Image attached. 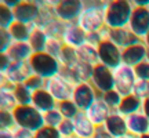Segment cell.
I'll return each instance as SVG.
<instances>
[{"mask_svg":"<svg viewBox=\"0 0 149 138\" xmlns=\"http://www.w3.org/2000/svg\"><path fill=\"white\" fill-rule=\"evenodd\" d=\"M0 138H14L13 130H0Z\"/></svg>","mask_w":149,"mask_h":138,"instance_id":"f907efd6","label":"cell"},{"mask_svg":"<svg viewBox=\"0 0 149 138\" xmlns=\"http://www.w3.org/2000/svg\"><path fill=\"white\" fill-rule=\"evenodd\" d=\"M74 137L76 138H93L95 133L97 126L91 122L86 112H79L77 116L73 119Z\"/></svg>","mask_w":149,"mask_h":138,"instance_id":"ac0fdd59","label":"cell"},{"mask_svg":"<svg viewBox=\"0 0 149 138\" xmlns=\"http://www.w3.org/2000/svg\"><path fill=\"white\" fill-rule=\"evenodd\" d=\"M57 104L58 102L55 101V98L46 89L37 90L32 94V105L42 113H46V112L51 111V109H55Z\"/></svg>","mask_w":149,"mask_h":138,"instance_id":"ffe728a7","label":"cell"},{"mask_svg":"<svg viewBox=\"0 0 149 138\" xmlns=\"http://www.w3.org/2000/svg\"><path fill=\"white\" fill-rule=\"evenodd\" d=\"M17 106V101L13 89H3L0 90V111L13 112Z\"/></svg>","mask_w":149,"mask_h":138,"instance_id":"f546056e","label":"cell"},{"mask_svg":"<svg viewBox=\"0 0 149 138\" xmlns=\"http://www.w3.org/2000/svg\"><path fill=\"white\" fill-rule=\"evenodd\" d=\"M134 10L133 1L112 0L105 4V26L108 29L127 28Z\"/></svg>","mask_w":149,"mask_h":138,"instance_id":"7a4b0ae2","label":"cell"},{"mask_svg":"<svg viewBox=\"0 0 149 138\" xmlns=\"http://www.w3.org/2000/svg\"><path fill=\"white\" fill-rule=\"evenodd\" d=\"M98 59H100V64L105 65L111 69H116L117 66H120L123 64L122 62V48H119L112 43L109 39H104L98 47Z\"/></svg>","mask_w":149,"mask_h":138,"instance_id":"9c48e42d","label":"cell"},{"mask_svg":"<svg viewBox=\"0 0 149 138\" xmlns=\"http://www.w3.org/2000/svg\"><path fill=\"white\" fill-rule=\"evenodd\" d=\"M13 116L15 120V127L25 128L32 133H36L44 126L43 113L33 105H17L13 111Z\"/></svg>","mask_w":149,"mask_h":138,"instance_id":"277c9868","label":"cell"},{"mask_svg":"<svg viewBox=\"0 0 149 138\" xmlns=\"http://www.w3.org/2000/svg\"><path fill=\"white\" fill-rule=\"evenodd\" d=\"M141 111H142V100L138 98L135 94L122 97L120 105L117 108V112L126 117L130 115H134V113H138Z\"/></svg>","mask_w":149,"mask_h":138,"instance_id":"603a6c76","label":"cell"},{"mask_svg":"<svg viewBox=\"0 0 149 138\" xmlns=\"http://www.w3.org/2000/svg\"><path fill=\"white\" fill-rule=\"evenodd\" d=\"M142 113H144L145 116L149 119V97L148 98H145L144 101H142Z\"/></svg>","mask_w":149,"mask_h":138,"instance_id":"681fc988","label":"cell"},{"mask_svg":"<svg viewBox=\"0 0 149 138\" xmlns=\"http://www.w3.org/2000/svg\"><path fill=\"white\" fill-rule=\"evenodd\" d=\"M138 138H149V134H144V135H141V137Z\"/></svg>","mask_w":149,"mask_h":138,"instance_id":"db71d44e","label":"cell"},{"mask_svg":"<svg viewBox=\"0 0 149 138\" xmlns=\"http://www.w3.org/2000/svg\"><path fill=\"white\" fill-rule=\"evenodd\" d=\"M57 109L59 111V113L62 115L64 119H69V120H73L74 117L77 116V113L80 112L72 100H66V101L58 102V104H57Z\"/></svg>","mask_w":149,"mask_h":138,"instance_id":"4dcf8cb0","label":"cell"},{"mask_svg":"<svg viewBox=\"0 0 149 138\" xmlns=\"http://www.w3.org/2000/svg\"><path fill=\"white\" fill-rule=\"evenodd\" d=\"M105 4L104 1H84V8L77 24L86 33H97L105 29Z\"/></svg>","mask_w":149,"mask_h":138,"instance_id":"6da1fadb","label":"cell"},{"mask_svg":"<svg viewBox=\"0 0 149 138\" xmlns=\"http://www.w3.org/2000/svg\"><path fill=\"white\" fill-rule=\"evenodd\" d=\"M100 98L107 104L108 108H109L112 112L117 111V108L120 105V101H122V95H120L116 90H111V91H108V93H104V94L100 95Z\"/></svg>","mask_w":149,"mask_h":138,"instance_id":"d6a6232c","label":"cell"},{"mask_svg":"<svg viewBox=\"0 0 149 138\" xmlns=\"http://www.w3.org/2000/svg\"><path fill=\"white\" fill-rule=\"evenodd\" d=\"M65 47V43L62 39H58V37H48L47 44H46V53L53 55L55 58H58L62 48Z\"/></svg>","mask_w":149,"mask_h":138,"instance_id":"e575fe53","label":"cell"},{"mask_svg":"<svg viewBox=\"0 0 149 138\" xmlns=\"http://www.w3.org/2000/svg\"><path fill=\"white\" fill-rule=\"evenodd\" d=\"M32 29H33V25H28V24L14 21L11 24V26L8 28V32H10L13 42L28 43L29 42V37H31V33H32Z\"/></svg>","mask_w":149,"mask_h":138,"instance_id":"cb8c5ba5","label":"cell"},{"mask_svg":"<svg viewBox=\"0 0 149 138\" xmlns=\"http://www.w3.org/2000/svg\"><path fill=\"white\" fill-rule=\"evenodd\" d=\"M35 138H62L58 130L55 127H50V126H43L40 130H37L35 133Z\"/></svg>","mask_w":149,"mask_h":138,"instance_id":"7bdbcfd3","label":"cell"},{"mask_svg":"<svg viewBox=\"0 0 149 138\" xmlns=\"http://www.w3.org/2000/svg\"><path fill=\"white\" fill-rule=\"evenodd\" d=\"M58 61L61 66H65V68H73L74 65L79 62V57H77V51L76 48L69 47V46H65L62 48V51L59 54Z\"/></svg>","mask_w":149,"mask_h":138,"instance_id":"83f0119b","label":"cell"},{"mask_svg":"<svg viewBox=\"0 0 149 138\" xmlns=\"http://www.w3.org/2000/svg\"><path fill=\"white\" fill-rule=\"evenodd\" d=\"M11 44H13V39H11V36H10L8 29L0 28V54L7 53Z\"/></svg>","mask_w":149,"mask_h":138,"instance_id":"60d3db41","label":"cell"},{"mask_svg":"<svg viewBox=\"0 0 149 138\" xmlns=\"http://www.w3.org/2000/svg\"><path fill=\"white\" fill-rule=\"evenodd\" d=\"M7 77L13 84H24V82L32 75L31 66L28 62H11L6 70Z\"/></svg>","mask_w":149,"mask_h":138,"instance_id":"d6986e66","label":"cell"},{"mask_svg":"<svg viewBox=\"0 0 149 138\" xmlns=\"http://www.w3.org/2000/svg\"><path fill=\"white\" fill-rule=\"evenodd\" d=\"M58 133L61 134V137H74V126L73 120L69 119H64L59 123V126L57 127Z\"/></svg>","mask_w":149,"mask_h":138,"instance_id":"ab89813d","label":"cell"},{"mask_svg":"<svg viewBox=\"0 0 149 138\" xmlns=\"http://www.w3.org/2000/svg\"><path fill=\"white\" fill-rule=\"evenodd\" d=\"M43 119H44V126H50V127H55V128L58 127L59 123L64 120L62 115L59 113V111L57 108L43 113Z\"/></svg>","mask_w":149,"mask_h":138,"instance_id":"8d00e7d4","label":"cell"},{"mask_svg":"<svg viewBox=\"0 0 149 138\" xmlns=\"http://www.w3.org/2000/svg\"><path fill=\"white\" fill-rule=\"evenodd\" d=\"M11 61L7 54H0V72H6L10 66Z\"/></svg>","mask_w":149,"mask_h":138,"instance_id":"c3c4849f","label":"cell"},{"mask_svg":"<svg viewBox=\"0 0 149 138\" xmlns=\"http://www.w3.org/2000/svg\"><path fill=\"white\" fill-rule=\"evenodd\" d=\"M62 138H76V137H62Z\"/></svg>","mask_w":149,"mask_h":138,"instance_id":"11a10c76","label":"cell"},{"mask_svg":"<svg viewBox=\"0 0 149 138\" xmlns=\"http://www.w3.org/2000/svg\"><path fill=\"white\" fill-rule=\"evenodd\" d=\"M127 28L138 39L144 40V37L149 33V8L146 6H134Z\"/></svg>","mask_w":149,"mask_h":138,"instance_id":"30bf717a","label":"cell"},{"mask_svg":"<svg viewBox=\"0 0 149 138\" xmlns=\"http://www.w3.org/2000/svg\"><path fill=\"white\" fill-rule=\"evenodd\" d=\"M148 134H149V133H148Z\"/></svg>","mask_w":149,"mask_h":138,"instance_id":"6f0895ef","label":"cell"},{"mask_svg":"<svg viewBox=\"0 0 149 138\" xmlns=\"http://www.w3.org/2000/svg\"><path fill=\"white\" fill-rule=\"evenodd\" d=\"M17 105H32V91L26 89L25 84H15L13 89Z\"/></svg>","mask_w":149,"mask_h":138,"instance_id":"f1b7e54d","label":"cell"},{"mask_svg":"<svg viewBox=\"0 0 149 138\" xmlns=\"http://www.w3.org/2000/svg\"><path fill=\"white\" fill-rule=\"evenodd\" d=\"M13 134H14V138H35V133L21 127H14Z\"/></svg>","mask_w":149,"mask_h":138,"instance_id":"f6af8a7d","label":"cell"},{"mask_svg":"<svg viewBox=\"0 0 149 138\" xmlns=\"http://www.w3.org/2000/svg\"><path fill=\"white\" fill-rule=\"evenodd\" d=\"M107 39H109L112 43H115L122 50L134 43L141 42V39H138L128 28H120V29H108L107 28Z\"/></svg>","mask_w":149,"mask_h":138,"instance_id":"9a60e30c","label":"cell"},{"mask_svg":"<svg viewBox=\"0 0 149 138\" xmlns=\"http://www.w3.org/2000/svg\"><path fill=\"white\" fill-rule=\"evenodd\" d=\"M7 55L10 58L11 62H28L29 58L32 57V48L29 46V43H19V42H13L10 46Z\"/></svg>","mask_w":149,"mask_h":138,"instance_id":"7402d4cb","label":"cell"},{"mask_svg":"<svg viewBox=\"0 0 149 138\" xmlns=\"http://www.w3.org/2000/svg\"><path fill=\"white\" fill-rule=\"evenodd\" d=\"M24 84H25L26 89H29L32 93H35V91H37V90L44 89V86H46V79H43L40 76L32 73L25 82H24Z\"/></svg>","mask_w":149,"mask_h":138,"instance_id":"74e56055","label":"cell"},{"mask_svg":"<svg viewBox=\"0 0 149 138\" xmlns=\"http://www.w3.org/2000/svg\"><path fill=\"white\" fill-rule=\"evenodd\" d=\"M73 70L76 76H77V79L79 82H90L91 79V73H93V65H88L86 64V62H81L79 61L77 64L73 66Z\"/></svg>","mask_w":149,"mask_h":138,"instance_id":"836d02e7","label":"cell"},{"mask_svg":"<svg viewBox=\"0 0 149 138\" xmlns=\"http://www.w3.org/2000/svg\"><path fill=\"white\" fill-rule=\"evenodd\" d=\"M53 4L55 17L65 24L77 22L84 8V1L80 0H62V1H54Z\"/></svg>","mask_w":149,"mask_h":138,"instance_id":"52a82bcc","label":"cell"},{"mask_svg":"<svg viewBox=\"0 0 149 138\" xmlns=\"http://www.w3.org/2000/svg\"><path fill=\"white\" fill-rule=\"evenodd\" d=\"M100 95L101 94L94 89V86L90 82H81L73 87L70 100L74 102V105L77 106L80 112H87L88 108L100 98Z\"/></svg>","mask_w":149,"mask_h":138,"instance_id":"5b68a950","label":"cell"},{"mask_svg":"<svg viewBox=\"0 0 149 138\" xmlns=\"http://www.w3.org/2000/svg\"><path fill=\"white\" fill-rule=\"evenodd\" d=\"M133 94L141 98L144 101L145 98L149 97V82H145V80H137L135 83V87H134Z\"/></svg>","mask_w":149,"mask_h":138,"instance_id":"b9f144b4","label":"cell"},{"mask_svg":"<svg viewBox=\"0 0 149 138\" xmlns=\"http://www.w3.org/2000/svg\"><path fill=\"white\" fill-rule=\"evenodd\" d=\"M47 40H48V36L44 29L33 26L32 33H31V37H29V42L28 43H29V46H31L33 53H43V51H46Z\"/></svg>","mask_w":149,"mask_h":138,"instance_id":"d4e9b609","label":"cell"},{"mask_svg":"<svg viewBox=\"0 0 149 138\" xmlns=\"http://www.w3.org/2000/svg\"><path fill=\"white\" fill-rule=\"evenodd\" d=\"M3 89H14V84L8 80L6 72H0V90Z\"/></svg>","mask_w":149,"mask_h":138,"instance_id":"bcb514c9","label":"cell"},{"mask_svg":"<svg viewBox=\"0 0 149 138\" xmlns=\"http://www.w3.org/2000/svg\"><path fill=\"white\" fill-rule=\"evenodd\" d=\"M65 28H66V24L62 21H59L58 18H57V20H54L44 31H46L48 37H58V39H62Z\"/></svg>","mask_w":149,"mask_h":138,"instance_id":"d590c367","label":"cell"},{"mask_svg":"<svg viewBox=\"0 0 149 138\" xmlns=\"http://www.w3.org/2000/svg\"><path fill=\"white\" fill-rule=\"evenodd\" d=\"M113 76H115V90L122 97L133 94L135 83H137V76L134 72V68L128 65L122 64L113 69Z\"/></svg>","mask_w":149,"mask_h":138,"instance_id":"8992f818","label":"cell"},{"mask_svg":"<svg viewBox=\"0 0 149 138\" xmlns=\"http://www.w3.org/2000/svg\"><path fill=\"white\" fill-rule=\"evenodd\" d=\"M134 72H135V76H137V80H145V82H149V61H144L139 65H137L134 68Z\"/></svg>","mask_w":149,"mask_h":138,"instance_id":"ee69618b","label":"cell"},{"mask_svg":"<svg viewBox=\"0 0 149 138\" xmlns=\"http://www.w3.org/2000/svg\"><path fill=\"white\" fill-rule=\"evenodd\" d=\"M73 87L74 86L61 75H57L51 79H47L46 80V86H44V89L55 98L57 102L70 100L72 93H73Z\"/></svg>","mask_w":149,"mask_h":138,"instance_id":"8fae6325","label":"cell"},{"mask_svg":"<svg viewBox=\"0 0 149 138\" xmlns=\"http://www.w3.org/2000/svg\"><path fill=\"white\" fill-rule=\"evenodd\" d=\"M126 122H127L128 134H131L134 137H141V135L149 133V119L142 112L127 116Z\"/></svg>","mask_w":149,"mask_h":138,"instance_id":"e0dca14e","label":"cell"},{"mask_svg":"<svg viewBox=\"0 0 149 138\" xmlns=\"http://www.w3.org/2000/svg\"><path fill=\"white\" fill-rule=\"evenodd\" d=\"M76 51H77L79 61H81V62H86V64L93 65V66L100 62L97 47L91 46V44H88V43H84L83 46H80L79 48H76Z\"/></svg>","mask_w":149,"mask_h":138,"instance_id":"4316f807","label":"cell"},{"mask_svg":"<svg viewBox=\"0 0 149 138\" xmlns=\"http://www.w3.org/2000/svg\"><path fill=\"white\" fill-rule=\"evenodd\" d=\"M90 83L94 86L100 94L108 93L111 90H115V76H113V69L108 68L105 65L98 64L93 66V73H91Z\"/></svg>","mask_w":149,"mask_h":138,"instance_id":"ba28073f","label":"cell"},{"mask_svg":"<svg viewBox=\"0 0 149 138\" xmlns=\"http://www.w3.org/2000/svg\"><path fill=\"white\" fill-rule=\"evenodd\" d=\"M148 8H149V6H148Z\"/></svg>","mask_w":149,"mask_h":138,"instance_id":"9f6ffc18","label":"cell"},{"mask_svg":"<svg viewBox=\"0 0 149 138\" xmlns=\"http://www.w3.org/2000/svg\"><path fill=\"white\" fill-rule=\"evenodd\" d=\"M111 112L112 111L108 108L107 104L102 101L101 98H98V100L88 108V111L86 112V115H87L88 119L98 127V126H104V123L107 122V119H108V116L111 115Z\"/></svg>","mask_w":149,"mask_h":138,"instance_id":"44dd1931","label":"cell"},{"mask_svg":"<svg viewBox=\"0 0 149 138\" xmlns=\"http://www.w3.org/2000/svg\"><path fill=\"white\" fill-rule=\"evenodd\" d=\"M28 64L31 66L32 73L37 75V76H40V77H43L46 80L59 75L61 68H62L58 58L47 54L46 51H43V53H33L32 57L28 61Z\"/></svg>","mask_w":149,"mask_h":138,"instance_id":"3957f363","label":"cell"},{"mask_svg":"<svg viewBox=\"0 0 149 138\" xmlns=\"http://www.w3.org/2000/svg\"><path fill=\"white\" fill-rule=\"evenodd\" d=\"M15 120L10 111H0V130H14Z\"/></svg>","mask_w":149,"mask_h":138,"instance_id":"f35d334b","label":"cell"},{"mask_svg":"<svg viewBox=\"0 0 149 138\" xmlns=\"http://www.w3.org/2000/svg\"><path fill=\"white\" fill-rule=\"evenodd\" d=\"M93 138H113V137L105 130L104 126H98V127L95 128V133H94Z\"/></svg>","mask_w":149,"mask_h":138,"instance_id":"7dc6e473","label":"cell"},{"mask_svg":"<svg viewBox=\"0 0 149 138\" xmlns=\"http://www.w3.org/2000/svg\"><path fill=\"white\" fill-rule=\"evenodd\" d=\"M104 127H105V130H107L113 138L122 137V135L128 134L126 116L120 115L117 111L111 112V115L108 116L107 122L104 123Z\"/></svg>","mask_w":149,"mask_h":138,"instance_id":"2e32d148","label":"cell"},{"mask_svg":"<svg viewBox=\"0 0 149 138\" xmlns=\"http://www.w3.org/2000/svg\"><path fill=\"white\" fill-rule=\"evenodd\" d=\"M146 58H148V48L142 40L122 50V62L131 68H135L141 62L146 61Z\"/></svg>","mask_w":149,"mask_h":138,"instance_id":"4fadbf2b","label":"cell"},{"mask_svg":"<svg viewBox=\"0 0 149 138\" xmlns=\"http://www.w3.org/2000/svg\"><path fill=\"white\" fill-rule=\"evenodd\" d=\"M54 20H57L55 13H54V4L53 3H48V1H42L40 14H39V18H37V21L35 22L33 26L46 29Z\"/></svg>","mask_w":149,"mask_h":138,"instance_id":"484cf974","label":"cell"},{"mask_svg":"<svg viewBox=\"0 0 149 138\" xmlns=\"http://www.w3.org/2000/svg\"><path fill=\"white\" fill-rule=\"evenodd\" d=\"M117 138H138V137H134L131 134H126V135H122V137H117Z\"/></svg>","mask_w":149,"mask_h":138,"instance_id":"f5cc1de1","label":"cell"},{"mask_svg":"<svg viewBox=\"0 0 149 138\" xmlns=\"http://www.w3.org/2000/svg\"><path fill=\"white\" fill-rule=\"evenodd\" d=\"M42 8V1H18V4L13 8L14 10V18L15 21L28 24V25H35V22L39 18Z\"/></svg>","mask_w":149,"mask_h":138,"instance_id":"7c38bea8","label":"cell"},{"mask_svg":"<svg viewBox=\"0 0 149 138\" xmlns=\"http://www.w3.org/2000/svg\"><path fill=\"white\" fill-rule=\"evenodd\" d=\"M62 40H64L65 46L79 48L80 46L87 43V33L77 22H70V24H66Z\"/></svg>","mask_w":149,"mask_h":138,"instance_id":"5bb4252c","label":"cell"},{"mask_svg":"<svg viewBox=\"0 0 149 138\" xmlns=\"http://www.w3.org/2000/svg\"><path fill=\"white\" fill-rule=\"evenodd\" d=\"M142 42L145 43V46H146V48H148V51H149V33L144 37V40H142Z\"/></svg>","mask_w":149,"mask_h":138,"instance_id":"816d5d0a","label":"cell"},{"mask_svg":"<svg viewBox=\"0 0 149 138\" xmlns=\"http://www.w3.org/2000/svg\"><path fill=\"white\" fill-rule=\"evenodd\" d=\"M14 21L15 18H14L13 7H10L6 1H0V28L8 29Z\"/></svg>","mask_w":149,"mask_h":138,"instance_id":"1f68e13d","label":"cell"}]
</instances>
